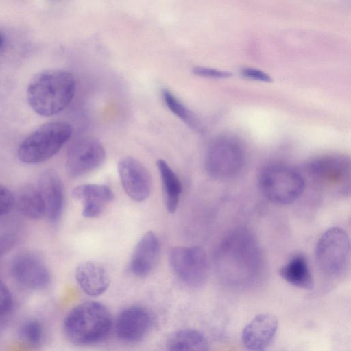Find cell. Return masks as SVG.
Wrapping results in <instances>:
<instances>
[{"mask_svg":"<svg viewBox=\"0 0 351 351\" xmlns=\"http://www.w3.org/2000/svg\"><path fill=\"white\" fill-rule=\"evenodd\" d=\"M75 87L71 73L60 69L44 70L30 80L27 98L36 113L50 117L67 107L75 95Z\"/></svg>","mask_w":351,"mask_h":351,"instance_id":"6da1fadb","label":"cell"},{"mask_svg":"<svg viewBox=\"0 0 351 351\" xmlns=\"http://www.w3.org/2000/svg\"><path fill=\"white\" fill-rule=\"evenodd\" d=\"M219 258L222 274L234 282L253 280L261 265V254L255 238L247 230H237L221 244Z\"/></svg>","mask_w":351,"mask_h":351,"instance_id":"7a4b0ae2","label":"cell"},{"mask_svg":"<svg viewBox=\"0 0 351 351\" xmlns=\"http://www.w3.org/2000/svg\"><path fill=\"white\" fill-rule=\"evenodd\" d=\"M111 328L110 311L103 304L95 301L75 306L68 313L63 323L66 339L77 346L102 341L109 335Z\"/></svg>","mask_w":351,"mask_h":351,"instance_id":"3957f363","label":"cell"},{"mask_svg":"<svg viewBox=\"0 0 351 351\" xmlns=\"http://www.w3.org/2000/svg\"><path fill=\"white\" fill-rule=\"evenodd\" d=\"M71 125L64 121H51L41 125L20 144L19 159L26 164H38L56 155L72 135Z\"/></svg>","mask_w":351,"mask_h":351,"instance_id":"277c9868","label":"cell"},{"mask_svg":"<svg viewBox=\"0 0 351 351\" xmlns=\"http://www.w3.org/2000/svg\"><path fill=\"white\" fill-rule=\"evenodd\" d=\"M302 176L293 167L274 163L266 166L261 172L259 185L263 194L271 202L289 204L295 202L304 189Z\"/></svg>","mask_w":351,"mask_h":351,"instance_id":"5b68a950","label":"cell"},{"mask_svg":"<svg viewBox=\"0 0 351 351\" xmlns=\"http://www.w3.org/2000/svg\"><path fill=\"white\" fill-rule=\"evenodd\" d=\"M245 162V154L240 143L230 136H219L209 144L205 156L208 174L219 180L237 176Z\"/></svg>","mask_w":351,"mask_h":351,"instance_id":"8992f818","label":"cell"},{"mask_svg":"<svg viewBox=\"0 0 351 351\" xmlns=\"http://www.w3.org/2000/svg\"><path fill=\"white\" fill-rule=\"evenodd\" d=\"M318 267L326 275L337 277L347 268L350 259V240L339 227L328 229L318 240L315 251Z\"/></svg>","mask_w":351,"mask_h":351,"instance_id":"52a82bcc","label":"cell"},{"mask_svg":"<svg viewBox=\"0 0 351 351\" xmlns=\"http://www.w3.org/2000/svg\"><path fill=\"white\" fill-rule=\"evenodd\" d=\"M169 264L175 275L189 287H199L208 278V258L199 247L177 246L172 248Z\"/></svg>","mask_w":351,"mask_h":351,"instance_id":"ba28073f","label":"cell"},{"mask_svg":"<svg viewBox=\"0 0 351 351\" xmlns=\"http://www.w3.org/2000/svg\"><path fill=\"white\" fill-rule=\"evenodd\" d=\"M106 151L102 143L94 137H82L75 141L66 154V170L72 178L86 175L104 163Z\"/></svg>","mask_w":351,"mask_h":351,"instance_id":"9c48e42d","label":"cell"},{"mask_svg":"<svg viewBox=\"0 0 351 351\" xmlns=\"http://www.w3.org/2000/svg\"><path fill=\"white\" fill-rule=\"evenodd\" d=\"M11 272L16 282L31 290H43L51 283V274L43 259L36 252L17 254L11 263Z\"/></svg>","mask_w":351,"mask_h":351,"instance_id":"30bf717a","label":"cell"},{"mask_svg":"<svg viewBox=\"0 0 351 351\" xmlns=\"http://www.w3.org/2000/svg\"><path fill=\"white\" fill-rule=\"evenodd\" d=\"M118 172L123 190L136 202L147 199L151 193L152 178L147 169L132 157L122 158L118 164Z\"/></svg>","mask_w":351,"mask_h":351,"instance_id":"8fae6325","label":"cell"},{"mask_svg":"<svg viewBox=\"0 0 351 351\" xmlns=\"http://www.w3.org/2000/svg\"><path fill=\"white\" fill-rule=\"evenodd\" d=\"M153 319L149 312L141 306L123 309L115 322V333L121 341L134 343L143 340L149 332Z\"/></svg>","mask_w":351,"mask_h":351,"instance_id":"7c38bea8","label":"cell"},{"mask_svg":"<svg viewBox=\"0 0 351 351\" xmlns=\"http://www.w3.org/2000/svg\"><path fill=\"white\" fill-rule=\"evenodd\" d=\"M277 317L271 313L256 315L243 328L241 339L250 350H265L272 342L278 330Z\"/></svg>","mask_w":351,"mask_h":351,"instance_id":"4fadbf2b","label":"cell"},{"mask_svg":"<svg viewBox=\"0 0 351 351\" xmlns=\"http://www.w3.org/2000/svg\"><path fill=\"white\" fill-rule=\"evenodd\" d=\"M45 206V215L49 222L57 223L61 218L64 206V191L62 182L52 170L44 171L37 182Z\"/></svg>","mask_w":351,"mask_h":351,"instance_id":"5bb4252c","label":"cell"},{"mask_svg":"<svg viewBox=\"0 0 351 351\" xmlns=\"http://www.w3.org/2000/svg\"><path fill=\"white\" fill-rule=\"evenodd\" d=\"M160 244L152 231L146 232L138 241L132 252L130 269L136 276L143 278L155 269L160 258Z\"/></svg>","mask_w":351,"mask_h":351,"instance_id":"9a60e30c","label":"cell"},{"mask_svg":"<svg viewBox=\"0 0 351 351\" xmlns=\"http://www.w3.org/2000/svg\"><path fill=\"white\" fill-rule=\"evenodd\" d=\"M72 196L82 203V213L86 218L100 215L114 199V194L110 188L97 184L79 185L73 189Z\"/></svg>","mask_w":351,"mask_h":351,"instance_id":"2e32d148","label":"cell"},{"mask_svg":"<svg viewBox=\"0 0 351 351\" xmlns=\"http://www.w3.org/2000/svg\"><path fill=\"white\" fill-rule=\"evenodd\" d=\"M75 276L80 289L86 294L93 297L103 294L110 283L106 267L95 261L80 263L76 267Z\"/></svg>","mask_w":351,"mask_h":351,"instance_id":"e0dca14e","label":"cell"},{"mask_svg":"<svg viewBox=\"0 0 351 351\" xmlns=\"http://www.w3.org/2000/svg\"><path fill=\"white\" fill-rule=\"evenodd\" d=\"M311 172L324 181L337 182L350 172L349 160L340 156H328L317 158L309 165Z\"/></svg>","mask_w":351,"mask_h":351,"instance_id":"ac0fdd59","label":"cell"},{"mask_svg":"<svg viewBox=\"0 0 351 351\" xmlns=\"http://www.w3.org/2000/svg\"><path fill=\"white\" fill-rule=\"evenodd\" d=\"M278 274L290 285L304 290L314 288V280L306 258L296 255L282 266Z\"/></svg>","mask_w":351,"mask_h":351,"instance_id":"d6986e66","label":"cell"},{"mask_svg":"<svg viewBox=\"0 0 351 351\" xmlns=\"http://www.w3.org/2000/svg\"><path fill=\"white\" fill-rule=\"evenodd\" d=\"M16 202L19 211L30 219H40L45 215V206L37 186L27 184L17 193Z\"/></svg>","mask_w":351,"mask_h":351,"instance_id":"ffe728a7","label":"cell"},{"mask_svg":"<svg viewBox=\"0 0 351 351\" xmlns=\"http://www.w3.org/2000/svg\"><path fill=\"white\" fill-rule=\"evenodd\" d=\"M209 343L203 333L195 329L184 328L172 332L165 342L168 350H208Z\"/></svg>","mask_w":351,"mask_h":351,"instance_id":"44dd1931","label":"cell"},{"mask_svg":"<svg viewBox=\"0 0 351 351\" xmlns=\"http://www.w3.org/2000/svg\"><path fill=\"white\" fill-rule=\"evenodd\" d=\"M156 165L162 181L166 208L170 213H173L177 210L182 191V183L166 161L160 159Z\"/></svg>","mask_w":351,"mask_h":351,"instance_id":"7402d4cb","label":"cell"},{"mask_svg":"<svg viewBox=\"0 0 351 351\" xmlns=\"http://www.w3.org/2000/svg\"><path fill=\"white\" fill-rule=\"evenodd\" d=\"M162 97L165 105L177 117L189 127L197 129L199 123L193 113L168 89L162 90Z\"/></svg>","mask_w":351,"mask_h":351,"instance_id":"603a6c76","label":"cell"},{"mask_svg":"<svg viewBox=\"0 0 351 351\" xmlns=\"http://www.w3.org/2000/svg\"><path fill=\"white\" fill-rule=\"evenodd\" d=\"M44 330L42 324L37 319L25 321L19 328L20 339L30 346H38L43 339Z\"/></svg>","mask_w":351,"mask_h":351,"instance_id":"cb8c5ba5","label":"cell"},{"mask_svg":"<svg viewBox=\"0 0 351 351\" xmlns=\"http://www.w3.org/2000/svg\"><path fill=\"white\" fill-rule=\"evenodd\" d=\"M193 73L199 77L213 79H224L232 76L228 71L205 66H195L193 69Z\"/></svg>","mask_w":351,"mask_h":351,"instance_id":"d4e9b609","label":"cell"},{"mask_svg":"<svg viewBox=\"0 0 351 351\" xmlns=\"http://www.w3.org/2000/svg\"><path fill=\"white\" fill-rule=\"evenodd\" d=\"M14 204V195L9 189L0 184V217L8 213Z\"/></svg>","mask_w":351,"mask_h":351,"instance_id":"484cf974","label":"cell"},{"mask_svg":"<svg viewBox=\"0 0 351 351\" xmlns=\"http://www.w3.org/2000/svg\"><path fill=\"white\" fill-rule=\"evenodd\" d=\"M12 306V294L7 286L0 281V317L6 315Z\"/></svg>","mask_w":351,"mask_h":351,"instance_id":"4316f807","label":"cell"},{"mask_svg":"<svg viewBox=\"0 0 351 351\" xmlns=\"http://www.w3.org/2000/svg\"><path fill=\"white\" fill-rule=\"evenodd\" d=\"M241 73L245 78L256 81L264 82H270L271 81V77L267 73L254 68H243L241 69Z\"/></svg>","mask_w":351,"mask_h":351,"instance_id":"83f0119b","label":"cell"},{"mask_svg":"<svg viewBox=\"0 0 351 351\" xmlns=\"http://www.w3.org/2000/svg\"><path fill=\"white\" fill-rule=\"evenodd\" d=\"M4 39L2 34L0 32V49L3 47Z\"/></svg>","mask_w":351,"mask_h":351,"instance_id":"f1b7e54d","label":"cell"}]
</instances>
